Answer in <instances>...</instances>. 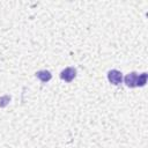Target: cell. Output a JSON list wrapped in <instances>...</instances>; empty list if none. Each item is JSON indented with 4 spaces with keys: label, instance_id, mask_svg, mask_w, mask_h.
Returning <instances> with one entry per match:
<instances>
[{
    "label": "cell",
    "instance_id": "cell-1",
    "mask_svg": "<svg viewBox=\"0 0 148 148\" xmlns=\"http://www.w3.org/2000/svg\"><path fill=\"white\" fill-rule=\"evenodd\" d=\"M108 80L112 83V84H119V83H121V81H123V74H121V72L120 71H118V69H111V71H109V73H108Z\"/></svg>",
    "mask_w": 148,
    "mask_h": 148
},
{
    "label": "cell",
    "instance_id": "cell-2",
    "mask_svg": "<svg viewBox=\"0 0 148 148\" xmlns=\"http://www.w3.org/2000/svg\"><path fill=\"white\" fill-rule=\"evenodd\" d=\"M76 76V69L73 67H67L64 71H61L60 73V77L61 80H64L65 82H71L74 80V77Z\"/></svg>",
    "mask_w": 148,
    "mask_h": 148
},
{
    "label": "cell",
    "instance_id": "cell-3",
    "mask_svg": "<svg viewBox=\"0 0 148 148\" xmlns=\"http://www.w3.org/2000/svg\"><path fill=\"white\" fill-rule=\"evenodd\" d=\"M136 80H138V73L131 72L125 76V84L130 88L136 87Z\"/></svg>",
    "mask_w": 148,
    "mask_h": 148
},
{
    "label": "cell",
    "instance_id": "cell-4",
    "mask_svg": "<svg viewBox=\"0 0 148 148\" xmlns=\"http://www.w3.org/2000/svg\"><path fill=\"white\" fill-rule=\"evenodd\" d=\"M36 76H37L42 82H47V81L51 80L52 74H51L49 71L44 69V71H38V72H36Z\"/></svg>",
    "mask_w": 148,
    "mask_h": 148
},
{
    "label": "cell",
    "instance_id": "cell-5",
    "mask_svg": "<svg viewBox=\"0 0 148 148\" xmlns=\"http://www.w3.org/2000/svg\"><path fill=\"white\" fill-rule=\"evenodd\" d=\"M146 83H147V73H142V74L138 75L136 87H143Z\"/></svg>",
    "mask_w": 148,
    "mask_h": 148
},
{
    "label": "cell",
    "instance_id": "cell-6",
    "mask_svg": "<svg viewBox=\"0 0 148 148\" xmlns=\"http://www.w3.org/2000/svg\"><path fill=\"white\" fill-rule=\"evenodd\" d=\"M9 101H10V96H8V95H5V96L0 97V106L1 108L6 106L9 103Z\"/></svg>",
    "mask_w": 148,
    "mask_h": 148
}]
</instances>
